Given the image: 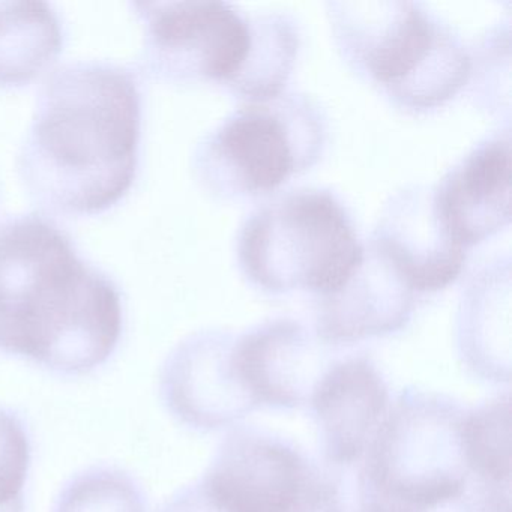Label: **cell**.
I'll return each instance as SVG.
<instances>
[{
  "mask_svg": "<svg viewBox=\"0 0 512 512\" xmlns=\"http://www.w3.org/2000/svg\"><path fill=\"white\" fill-rule=\"evenodd\" d=\"M122 334L118 287L43 215L0 226V350L52 373L104 364Z\"/></svg>",
  "mask_w": 512,
  "mask_h": 512,
  "instance_id": "cell-1",
  "label": "cell"
},
{
  "mask_svg": "<svg viewBox=\"0 0 512 512\" xmlns=\"http://www.w3.org/2000/svg\"><path fill=\"white\" fill-rule=\"evenodd\" d=\"M142 101L134 74L112 62L59 67L40 91L20 172L43 205L95 214L119 202L139 160Z\"/></svg>",
  "mask_w": 512,
  "mask_h": 512,
  "instance_id": "cell-2",
  "label": "cell"
},
{
  "mask_svg": "<svg viewBox=\"0 0 512 512\" xmlns=\"http://www.w3.org/2000/svg\"><path fill=\"white\" fill-rule=\"evenodd\" d=\"M332 31L350 65L409 110L451 100L470 79V53L421 2H331Z\"/></svg>",
  "mask_w": 512,
  "mask_h": 512,
  "instance_id": "cell-3",
  "label": "cell"
},
{
  "mask_svg": "<svg viewBox=\"0 0 512 512\" xmlns=\"http://www.w3.org/2000/svg\"><path fill=\"white\" fill-rule=\"evenodd\" d=\"M364 256L352 215L332 191L295 188L251 212L238 259L251 283L271 293L337 292Z\"/></svg>",
  "mask_w": 512,
  "mask_h": 512,
  "instance_id": "cell-4",
  "label": "cell"
},
{
  "mask_svg": "<svg viewBox=\"0 0 512 512\" xmlns=\"http://www.w3.org/2000/svg\"><path fill=\"white\" fill-rule=\"evenodd\" d=\"M326 142V119L316 101L284 91L248 101L200 142L197 175L221 199L262 196L310 169Z\"/></svg>",
  "mask_w": 512,
  "mask_h": 512,
  "instance_id": "cell-5",
  "label": "cell"
},
{
  "mask_svg": "<svg viewBox=\"0 0 512 512\" xmlns=\"http://www.w3.org/2000/svg\"><path fill=\"white\" fill-rule=\"evenodd\" d=\"M463 419L451 401L403 395L365 454L361 478L383 499L409 508L460 499L469 475Z\"/></svg>",
  "mask_w": 512,
  "mask_h": 512,
  "instance_id": "cell-6",
  "label": "cell"
},
{
  "mask_svg": "<svg viewBox=\"0 0 512 512\" xmlns=\"http://www.w3.org/2000/svg\"><path fill=\"white\" fill-rule=\"evenodd\" d=\"M145 65L175 83L215 82L232 89L253 49V16L220 0L137 2Z\"/></svg>",
  "mask_w": 512,
  "mask_h": 512,
  "instance_id": "cell-7",
  "label": "cell"
},
{
  "mask_svg": "<svg viewBox=\"0 0 512 512\" xmlns=\"http://www.w3.org/2000/svg\"><path fill=\"white\" fill-rule=\"evenodd\" d=\"M200 484L223 512H319L329 488L295 446L254 430L227 437Z\"/></svg>",
  "mask_w": 512,
  "mask_h": 512,
  "instance_id": "cell-8",
  "label": "cell"
},
{
  "mask_svg": "<svg viewBox=\"0 0 512 512\" xmlns=\"http://www.w3.org/2000/svg\"><path fill=\"white\" fill-rule=\"evenodd\" d=\"M235 340L229 332H199L182 341L164 362L161 398L182 424L215 430L256 409L236 367Z\"/></svg>",
  "mask_w": 512,
  "mask_h": 512,
  "instance_id": "cell-9",
  "label": "cell"
},
{
  "mask_svg": "<svg viewBox=\"0 0 512 512\" xmlns=\"http://www.w3.org/2000/svg\"><path fill=\"white\" fill-rule=\"evenodd\" d=\"M431 190L440 224L461 247L499 232L511 220L509 125L481 140Z\"/></svg>",
  "mask_w": 512,
  "mask_h": 512,
  "instance_id": "cell-10",
  "label": "cell"
},
{
  "mask_svg": "<svg viewBox=\"0 0 512 512\" xmlns=\"http://www.w3.org/2000/svg\"><path fill=\"white\" fill-rule=\"evenodd\" d=\"M326 344L296 320H271L236 337V367L257 406L299 407L332 365Z\"/></svg>",
  "mask_w": 512,
  "mask_h": 512,
  "instance_id": "cell-11",
  "label": "cell"
},
{
  "mask_svg": "<svg viewBox=\"0 0 512 512\" xmlns=\"http://www.w3.org/2000/svg\"><path fill=\"white\" fill-rule=\"evenodd\" d=\"M368 241L419 292H434L457 280L466 248L452 241L433 206V190L403 188L391 197Z\"/></svg>",
  "mask_w": 512,
  "mask_h": 512,
  "instance_id": "cell-12",
  "label": "cell"
},
{
  "mask_svg": "<svg viewBox=\"0 0 512 512\" xmlns=\"http://www.w3.org/2000/svg\"><path fill=\"white\" fill-rule=\"evenodd\" d=\"M415 296L386 257L364 242V256L349 280L317 299V335L341 344L397 331L412 316Z\"/></svg>",
  "mask_w": 512,
  "mask_h": 512,
  "instance_id": "cell-13",
  "label": "cell"
},
{
  "mask_svg": "<svg viewBox=\"0 0 512 512\" xmlns=\"http://www.w3.org/2000/svg\"><path fill=\"white\" fill-rule=\"evenodd\" d=\"M329 461L358 463L388 416L389 394L377 368L365 356L331 365L311 397Z\"/></svg>",
  "mask_w": 512,
  "mask_h": 512,
  "instance_id": "cell-14",
  "label": "cell"
},
{
  "mask_svg": "<svg viewBox=\"0 0 512 512\" xmlns=\"http://www.w3.org/2000/svg\"><path fill=\"white\" fill-rule=\"evenodd\" d=\"M62 47V29L46 2H0V85H23Z\"/></svg>",
  "mask_w": 512,
  "mask_h": 512,
  "instance_id": "cell-15",
  "label": "cell"
},
{
  "mask_svg": "<svg viewBox=\"0 0 512 512\" xmlns=\"http://www.w3.org/2000/svg\"><path fill=\"white\" fill-rule=\"evenodd\" d=\"M253 16L254 40L244 73L230 91L248 101H265L286 91L298 58V26L283 13H256Z\"/></svg>",
  "mask_w": 512,
  "mask_h": 512,
  "instance_id": "cell-16",
  "label": "cell"
},
{
  "mask_svg": "<svg viewBox=\"0 0 512 512\" xmlns=\"http://www.w3.org/2000/svg\"><path fill=\"white\" fill-rule=\"evenodd\" d=\"M463 443L469 470L484 485L485 500L503 511L500 500L509 503L511 479V404L509 397L497 398L464 415Z\"/></svg>",
  "mask_w": 512,
  "mask_h": 512,
  "instance_id": "cell-17",
  "label": "cell"
},
{
  "mask_svg": "<svg viewBox=\"0 0 512 512\" xmlns=\"http://www.w3.org/2000/svg\"><path fill=\"white\" fill-rule=\"evenodd\" d=\"M508 272V271H506ZM505 272V274H506ZM499 266L475 278L461 307L460 341L473 367L502 377V316H509V283L502 287Z\"/></svg>",
  "mask_w": 512,
  "mask_h": 512,
  "instance_id": "cell-18",
  "label": "cell"
},
{
  "mask_svg": "<svg viewBox=\"0 0 512 512\" xmlns=\"http://www.w3.org/2000/svg\"><path fill=\"white\" fill-rule=\"evenodd\" d=\"M52 512H146V497L125 470L92 466L62 487Z\"/></svg>",
  "mask_w": 512,
  "mask_h": 512,
  "instance_id": "cell-19",
  "label": "cell"
},
{
  "mask_svg": "<svg viewBox=\"0 0 512 512\" xmlns=\"http://www.w3.org/2000/svg\"><path fill=\"white\" fill-rule=\"evenodd\" d=\"M31 437L22 419L0 406V512H25V485L31 469Z\"/></svg>",
  "mask_w": 512,
  "mask_h": 512,
  "instance_id": "cell-20",
  "label": "cell"
},
{
  "mask_svg": "<svg viewBox=\"0 0 512 512\" xmlns=\"http://www.w3.org/2000/svg\"><path fill=\"white\" fill-rule=\"evenodd\" d=\"M158 512H223L206 493L200 482L182 488L163 503Z\"/></svg>",
  "mask_w": 512,
  "mask_h": 512,
  "instance_id": "cell-21",
  "label": "cell"
},
{
  "mask_svg": "<svg viewBox=\"0 0 512 512\" xmlns=\"http://www.w3.org/2000/svg\"><path fill=\"white\" fill-rule=\"evenodd\" d=\"M319 512H386L382 506L374 502H361L358 511H346L337 500L334 499L331 493V485H329L328 494H326L325 502Z\"/></svg>",
  "mask_w": 512,
  "mask_h": 512,
  "instance_id": "cell-22",
  "label": "cell"
}]
</instances>
